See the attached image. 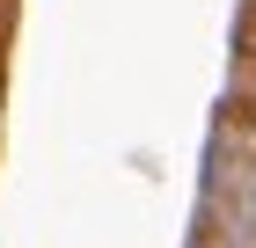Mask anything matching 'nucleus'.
Here are the masks:
<instances>
[{
    "label": "nucleus",
    "mask_w": 256,
    "mask_h": 248,
    "mask_svg": "<svg viewBox=\"0 0 256 248\" xmlns=\"http://www.w3.org/2000/svg\"><path fill=\"white\" fill-rule=\"evenodd\" d=\"M0 29H8V0H0Z\"/></svg>",
    "instance_id": "nucleus-1"
}]
</instances>
